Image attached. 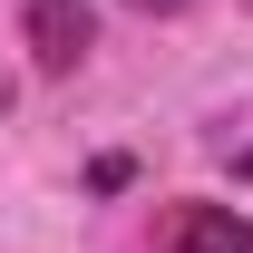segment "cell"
<instances>
[{
	"instance_id": "6da1fadb",
	"label": "cell",
	"mask_w": 253,
	"mask_h": 253,
	"mask_svg": "<svg viewBox=\"0 0 253 253\" xmlns=\"http://www.w3.org/2000/svg\"><path fill=\"white\" fill-rule=\"evenodd\" d=\"M88 49H97L88 0H30V59H39V78H68Z\"/></svg>"
},
{
	"instance_id": "7a4b0ae2",
	"label": "cell",
	"mask_w": 253,
	"mask_h": 253,
	"mask_svg": "<svg viewBox=\"0 0 253 253\" xmlns=\"http://www.w3.org/2000/svg\"><path fill=\"white\" fill-rule=\"evenodd\" d=\"M156 253H253V214H234V205H175Z\"/></svg>"
},
{
	"instance_id": "3957f363",
	"label": "cell",
	"mask_w": 253,
	"mask_h": 253,
	"mask_svg": "<svg viewBox=\"0 0 253 253\" xmlns=\"http://www.w3.org/2000/svg\"><path fill=\"white\" fill-rule=\"evenodd\" d=\"M234 185H253V146H234Z\"/></svg>"
},
{
	"instance_id": "5b68a950",
	"label": "cell",
	"mask_w": 253,
	"mask_h": 253,
	"mask_svg": "<svg viewBox=\"0 0 253 253\" xmlns=\"http://www.w3.org/2000/svg\"><path fill=\"white\" fill-rule=\"evenodd\" d=\"M0 117H10V78H0Z\"/></svg>"
},
{
	"instance_id": "277c9868",
	"label": "cell",
	"mask_w": 253,
	"mask_h": 253,
	"mask_svg": "<svg viewBox=\"0 0 253 253\" xmlns=\"http://www.w3.org/2000/svg\"><path fill=\"white\" fill-rule=\"evenodd\" d=\"M126 10H185V0H126Z\"/></svg>"
}]
</instances>
